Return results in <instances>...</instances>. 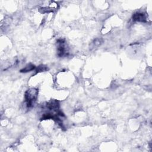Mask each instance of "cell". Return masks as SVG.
<instances>
[{"instance_id":"obj_3","label":"cell","mask_w":152,"mask_h":152,"mask_svg":"<svg viewBox=\"0 0 152 152\" xmlns=\"http://www.w3.org/2000/svg\"><path fill=\"white\" fill-rule=\"evenodd\" d=\"M133 20L135 22H146L147 21L146 15L144 13L137 12L133 14Z\"/></svg>"},{"instance_id":"obj_2","label":"cell","mask_w":152,"mask_h":152,"mask_svg":"<svg viewBox=\"0 0 152 152\" xmlns=\"http://www.w3.org/2000/svg\"><path fill=\"white\" fill-rule=\"evenodd\" d=\"M57 52L58 55L60 57L67 55L68 53L67 45L64 39H59L57 41Z\"/></svg>"},{"instance_id":"obj_5","label":"cell","mask_w":152,"mask_h":152,"mask_svg":"<svg viewBox=\"0 0 152 152\" xmlns=\"http://www.w3.org/2000/svg\"><path fill=\"white\" fill-rule=\"evenodd\" d=\"M35 66L33 64H28L27 65H26L24 68H23L22 70H20V72H30L33 71V70L35 69Z\"/></svg>"},{"instance_id":"obj_4","label":"cell","mask_w":152,"mask_h":152,"mask_svg":"<svg viewBox=\"0 0 152 152\" xmlns=\"http://www.w3.org/2000/svg\"><path fill=\"white\" fill-rule=\"evenodd\" d=\"M103 43V39L102 38H96L94 39L90 44V49H95L100 46Z\"/></svg>"},{"instance_id":"obj_6","label":"cell","mask_w":152,"mask_h":152,"mask_svg":"<svg viewBox=\"0 0 152 152\" xmlns=\"http://www.w3.org/2000/svg\"><path fill=\"white\" fill-rule=\"evenodd\" d=\"M47 70H48V68L46 67H45L44 65H41L39 67H38L36 71H37V72H42V71H46Z\"/></svg>"},{"instance_id":"obj_1","label":"cell","mask_w":152,"mask_h":152,"mask_svg":"<svg viewBox=\"0 0 152 152\" xmlns=\"http://www.w3.org/2000/svg\"><path fill=\"white\" fill-rule=\"evenodd\" d=\"M38 96V90L35 88H31L27 90L24 95L26 106L28 108H32L36 101Z\"/></svg>"}]
</instances>
